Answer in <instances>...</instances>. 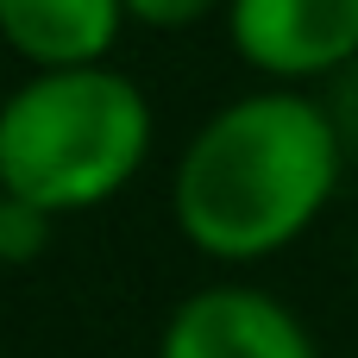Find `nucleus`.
Masks as SVG:
<instances>
[{
	"label": "nucleus",
	"instance_id": "1",
	"mask_svg": "<svg viewBox=\"0 0 358 358\" xmlns=\"http://www.w3.org/2000/svg\"><path fill=\"white\" fill-rule=\"evenodd\" d=\"M340 182V132L302 94L220 107L176 164V227L227 264L283 252Z\"/></svg>",
	"mask_w": 358,
	"mask_h": 358
},
{
	"label": "nucleus",
	"instance_id": "2",
	"mask_svg": "<svg viewBox=\"0 0 358 358\" xmlns=\"http://www.w3.org/2000/svg\"><path fill=\"white\" fill-rule=\"evenodd\" d=\"M151 145L138 82L88 63L31 76L0 113V182L44 214H82L132 182Z\"/></svg>",
	"mask_w": 358,
	"mask_h": 358
},
{
	"label": "nucleus",
	"instance_id": "3",
	"mask_svg": "<svg viewBox=\"0 0 358 358\" xmlns=\"http://www.w3.org/2000/svg\"><path fill=\"white\" fill-rule=\"evenodd\" d=\"M227 25L264 76H327L358 57V0H233Z\"/></svg>",
	"mask_w": 358,
	"mask_h": 358
},
{
	"label": "nucleus",
	"instance_id": "4",
	"mask_svg": "<svg viewBox=\"0 0 358 358\" xmlns=\"http://www.w3.org/2000/svg\"><path fill=\"white\" fill-rule=\"evenodd\" d=\"M157 358H315V346L283 302L258 289H201L170 315Z\"/></svg>",
	"mask_w": 358,
	"mask_h": 358
},
{
	"label": "nucleus",
	"instance_id": "5",
	"mask_svg": "<svg viewBox=\"0 0 358 358\" xmlns=\"http://www.w3.org/2000/svg\"><path fill=\"white\" fill-rule=\"evenodd\" d=\"M120 19H126V0H0L6 44L44 76L101 63V50L120 38Z\"/></svg>",
	"mask_w": 358,
	"mask_h": 358
},
{
	"label": "nucleus",
	"instance_id": "6",
	"mask_svg": "<svg viewBox=\"0 0 358 358\" xmlns=\"http://www.w3.org/2000/svg\"><path fill=\"white\" fill-rule=\"evenodd\" d=\"M44 239H50V214L19 201V195H6L0 201V252H6V264H31L44 252Z\"/></svg>",
	"mask_w": 358,
	"mask_h": 358
},
{
	"label": "nucleus",
	"instance_id": "7",
	"mask_svg": "<svg viewBox=\"0 0 358 358\" xmlns=\"http://www.w3.org/2000/svg\"><path fill=\"white\" fill-rule=\"evenodd\" d=\"M214 0H126V13L132 19H145V25H189V19H201Z\"/></svg>",
	"mask_w": 358,
	"mask_h": 358
}]
</instances>
